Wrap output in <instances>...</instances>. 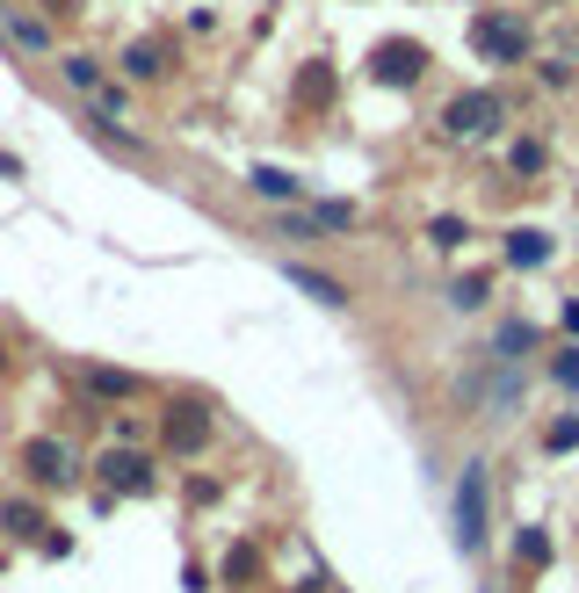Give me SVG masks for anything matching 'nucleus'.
I'll return each instance as SVG.
<instances>
[{"label": "nucleus", "instance_id": "1", "mask_svg": "<svg viewBox=\"0 0 579 593\" xmlns=\"http://www.w3.org/2000/svg\"><path fill=\"white\" fill-rule=\"evenodd\" d=\"M500 123H508V102L492 88H471V94H457V102L442 109V131H449V138H492Z\"/></svg>", "mask_w": 579, "mask_h": 593}, {"label": "nucleus", "instance_id": "2", "mask_svg": "<svg viewBox=\"0 0 579 593\" xmlns=\"http://www.w3.org/2000/svg\"><path fill=\"white\" fill-rule=\"evenodd\" d=\"M471 44H478V58H492V66H522L528 58V22L522 15H478Z\"/></svg>", "mask_w": 579, "mask_h": 593}, {"label": "nucleus", "instance_id": "3", "mask_svg": "<svg viewBox=\"0 0 579 593\" xmlns=\"http://www.w3.org/2000/svg\"><path fill=\"white\" fill-rule=\"evenodd\" d=\"M457 550H486V463H464L457 478Z\"/></svg>", "mask_w": 579, "mask_h": 593}, {"label": "nucleus", "instance_id": "4", "mask_svg": "<svg viewBox=\"0 0 579 593\" xmlns=\"http://www.w3.org/2000/svg\"><path fill=\"white\" fill-rule=\"evenodd\" d=\"M369 72H377L385 88H413V80L427 72V52H421V44H405V36H391V44H377Z\"/></svg>", "mask_w": 579, "mask_h": 593}, {"label": "nucleus", "instance_id": "5", "mask_svg": "<svg viewBox=\"0 0 579 593\" xmlns=\"http://www.w3.org/2000/svg\"><path fill=\"white\" fill-rule=\"evenodd\" d=\"M22 463L36 471V485H73V478H80L73 449H66V441H52V435H36L30 449H22Z\"/></svg>", "mask_w": 579, "mask_h": 593}, {"label": "nucleus", "instance_id": "6", "mask_svg": "<svg viewBox=\"0 0 579 593\" xmlns=\"http://www.w3.org/2000/svg\"><path fill=\"white\" fill-rule=\"evenodd\" d=\"M102 478H109L116 492H145V485H153V456H138V449H109V456H102Z\"/></svg>", "mask_w": 579, "mask_h": 593}, {"label": "nucleus", "instance_id": "7", "mask_svg": "<svg viewBox=\"0 0 579 593\" xmlns=\"http://www.w3.org/2000/svg\"><path fill=\"white\" fill-rule=\"evenodd\" d=\"M550 254H558V239L536 225H514L508 232V268H550Z\"/></svg>", "mask_w": 579, "mask_h": 593}, {"label": "nucleus", "instance_id": "8", "mask_svg": "<svg viewBox=\"0 0 579 593\" xmlns=\"http://www.w3.org/2000/svg\"><path fill=\"white\" fill-rule=\"evenodd\" d=\"M246 189L268 195V203H304V181L282 175V167H254V175H246Z\"/></svg>", "mask_w": 579, "mask_h": 593}, {"label": "nucleus", "instance_id": "9", "mask_svg": "<svg viewBox=\"0 0 579 593\" xmlns=\"http://www.w3.org/2000/svg\"><path fill=\"white\" fill-rule=\"evenodd\" d=\"M203 435H211V419L196 413V405H175V413H167V441H175L181 456H189V449H203Z\"/></svg>", "mask_w": 579, "mask_h": 593}, {"label": "nucleus", "instance_id": "10", "mask_svg": "<svg viewBox=\"0 0 579 593\" xmlns=\"http://www.w3.org/2000/svg\"><path fill=\"white\" fill-rule=\"evenodd\" d=\"M536 348V326H528V318H508V326H500V340H492V362H522V355Z\"/></svg>", "mask_w": 579, "mask_h": 593}, {"label": "nucleus", "instance_id": "11", "mask_svg": "<svg viewBox=\"0 0 579 593\" xmlns=\"http://www.w3.org/2000/svg\"><path fill=\"white\" fill-rule=\"evenodd\" d=\"M550 558H558V550H550V536H544V528H522V536H514V564H528V572H544Z\"/></svg>", "mask_w": 579, "mask_h": 593}, {"label": "nucleus", "instance_id": "12", "mask_svg": "<svg viewBox=\"0 0 579 593\" xmlns=\"http://www.w3.org/2000/svg\"><path fill=\"white\" fill-rule=\"evenodd\" d=\"M123 72H138V80L167 72V44H131V52H123Z\"/></svg>", "mask_w": 579, "mask_h": 593}, {"label": "nucleus", "instance_id": "13", "mask_svg": "<svg viewBox=\"0 0 579 593\" xmlns=\"http://www.w3.org/2000/svg\"><path fill=\"white\" fill-rule=\"evenodd\" d=\"M58 72H66V88H80V94H94V88H102V66H94L88 52H73V58H66V66H58Z\"/></svg>", "mask_w": 579, "mask_h": 593}, {"label": "nucleus", "instance_id": "14", "mask_svg": "<svg viewBox=\"0 0 579 593\" xmlns=\"http://www.w3.org/2000/svg\"><path fill=\"white\" fill-rule=\"evenodd\" d=\"M290 276H298V290L319 296V304H348V290H341L334 276H312V268H290Z\"/></svg>", "mask_w": 579, "mask_h": 593}, {"label": "nucleus", "instance_id": "15", "mask_svg": "<svg viewBox=\"0 0 579 593\" xmlns=\"http://www.w3.org/2000/svg\"><path fill=\"white\" fill-rule=\"evenodd\" d=\"M486 296H492V276H457V290H449V304H457V312H478Z\"/></svg>", "mask_w": 579, "mask_h": 593}, {"label": "nucleus", "instance_id": "16", "mask_svg": "<svg viewBox=\"0 0 579 593\" xmlns=\"http://www.w3.org/2000/svg\"><path fill=\"white\" fill-rule=\"evenodd\" d=\"M88 391H102V399H131L138 377H123V369H88Z\"/></svg>", "mask_w": 579, "mask_h": 593}, {"label": "nucleus", "instance_id": "17", "mask_svg": "<svg viewBox=\"0 0 579 593\" xmlns=\"http://www.w3.org/2000/svg\"><path fill=\"white\" fill-rule=\"evenodd\" d=\"M8 36H15L22 52H44V44H52V30H44L36 15H8Z\"/></svg>", "mask_w": 579, "mask_h": 593}, {"label": "nucleus", "instance_id": "18", "mask_svg": "<svg viewBox=\"0 0 579 593\" xmlns=\"http://www.w3.org/2000/svg\"><path fill=\"white\" fill-rule=\"evenodd\" d=\"M544 449H550V456H565V449H579V413H565V419H550V427H544Z\"/></svg>", "mask_w": 579, "mask_h": 593}, {"label": "nucleus", "instance_id": "19", "mask_svg": "<svg viewBox=\"0 0 579 593\" xmlns=\"http://www.w3.org/2000/svg\"><path fill=\"white\" fill-rule=\"evenodd\" d=\"M508 167H514V175H544V145H536V138H514V153H508Z\"/></svg>", "mask_w": 579, "mask_h": 593}, {"label": "nucleus", "instance_id": "20", "mask_svg": "<svg viewBox=\"0 0 579 593\" xmlns=\"http://www.w3.org/2000/svg\"><path fill=\"white\" fill-rule=\"evenodd\" d=\"M550 384L579 391V348H558V355H550Z\"/></svg>", "mask_w": 579, "mask_h": 593}, {"label": "nucleus", "instance_id": "21", "mask_svg": "<svg viewBox=\"0 0 579 593\" xmlns=\"http://www.w3.org/2000/svg\"><path fill=\"white\" fill-rule=\"evenodd\" d=\"M427 239H435V246H464V239H471V225H464V217H435Z\"/></svg>", "mask_w": 579, "mask_h": 593}, {"label": "nucleus", "instance_id": "22", "mask_svg": "<svg viewBox=\"0 0 579 593\" xmlns=\"http://www.w3.org/2000/svg\"><path fill=\"white\" fill-rule=\"evenodd\" d=\"M565 333H579V296H572V304H565Z\"/></svg>", "mask_w": 579, "mask_h": 593}]
</instances>
